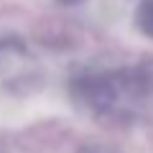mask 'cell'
Returning a JSON list of instances; mask_svg holds the SVG:
<instances>
[{
  "label": "cell",
  "instance_id": "obj_1",
  "mask_svg": "<svg viewBox=\"0 0 153 153\" xmlns=\"http://www.w3.org/2000/svg\"><path fill=\"white\" fill-rule=\"evenodd\" d=\"M146 79L135 69H89L74 76L71 97L82 110L97 117L125 115L146 92Z\"/></svg>",
  "mask_w": 153,
  "mask_h": 153
},
{
  "label": "cell",
  "instance_id": "obj_2",
  "mask_svg": "<svg viewBox=\"0 0 153 153\" xmlns=\"http://www.w3.org/2000/svg\"><path fill=\"white\" fill-rule=\"evenodd\" d=\"M135 26L143 36L153 38V0H140L135 8Z\"/></svg>",
  "mask_w": 153,
  "mask_h": 153
},
{
  "label": "cell",
  "instance_id": "obj_3",
  "mask_svg": "<svg viewBox=\"0 0 153 153\" xmlns=\"http://www.w3.org/2000/svg\"><path fill=\"white\" fill-rule=\"evenodd\" d=\"M10 49H16V46L8 44V41H0V54H3V51H10Z\"/></svg>",
  "mask_w": 153,
  "mask_h": 153
},
{
  "label": "cell",
  "instance_id": "obj_4",
  "mask_svg": "<svg viewBox=\"0 0 153 153\" xmlns=\"http://www.w3.org/2000/svg\"><path fill=\"white\" fill-rule=\"evenodd\" d=\"M59 3H64V5H79V3H84V0H59Z\"/></svg>",
  "mask_w": 153,
  "mask_h": 153
}]
</instances>
